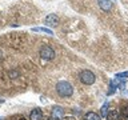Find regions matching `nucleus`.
<instances>
[{
	"mask_svg": "<svg viewBox=\"0 0 128 120\" xmlns=\"http://www.w3.org/2000/svg\"><path fill=\"white\" fill-rule=\"evenodd\" d=\"M56 92H58L62 98H70V96H72V94H74V87H72L68 82L62 80V82H59L56 84Z\"/></svg>",
	"mask_w": 128,
	"mask_h": 120,
	"instance_id": "f257e3e1",
	"label": "nucleus"
},
{
	"mask_svg": "<svg viewBox=\"0 0 128 120\" xmlns=\"http://www.w3.org/2000/svg\"><path fill=\"white\" fill-rule=\"evenodd\" d=\"M80 82H82L83 84H86V86H92L95 82H96V76L92 71L90 70H84L80 72Z\"/></svg>",
	"mask_w": 128,
	"mask_h": 120,
	"instance_id": "f03ea898",
	"label": "nucleus"
},
{
	"mask_svg": "<svg viewBox=\"0 0 128 120\" xmlns=\"http://www.w3.org/2000/svg\"><path fill=\"white\" fill-rule=\"evenodd\" d=\"M40 58L44 59V60H51L55 58V51L54 48L50 47V46H43L42 48H40Z\"/></svg>",
	"mask_w": 128,
	"mask_h": 120,
	"instance_id": "7ed1b4c3",
	"label": "nucleus"
},
{
	"mask_svg": "<svg viewBox=\"0 0 128 120\" xmlns=\"http://www.w3.org/2000/svg\"><path fill=\"white\" fill-rule=\"evenodd\" d=\"M52 118H54V120H63L64 119V110L59 106L54 107L52 108Z\"/></svg>",
	"mask_w": 128,
	"mask_h": 120,
	"instance_id": "20e7f679",
	"label": "nucleus"
},
{
	"mask_svg": "<svg viewBox=\"0 0 128 120\" xmlns=\"http://www.w3.org/2000/svg\"><path fill=\"white\" fill-rule=\"evenodd\" d=\"M44 22H46L47 26H50V27L54 26V27H55V26H58V24H59V18H58L55 14H50V15L46 18V20H44Z\"/></svg>",
	"mask_w": 128,
	"mask_h": 120,
	"instance_id": "39448f33",
	"label": "nucleus"
},
{
	"mask_svg": "<svg viewBox=\"0 0 128 120\" xmlns=\"http://www.w3.org/2000/svg\"><path fill=\"white\" fill-rule=\"evenodd\" d=\"M30 120H43V111L40 108H34L30 114Z\"/></svg>",
	"mask_w": 128,
	"mask_h": 120,
	"instance_id": "423d86ee",
	"label": "nucleus"
},
{
	"mask_svg": "<svg viewBox=\"0 0 128 120\" xmlns=\"http://www.w3.org/2000/svg\"><path fill=\"white\" fill-rule=\"evenodd\" d=\"M98 4L104 12H108L112 10V0H98Z\"/></svg>",
	"mask_w": 128,
	"mask_h": 120,
	"instance_id": "0eeeda50",
	"label": "nucleus"
},
{
	"mask_svg": "<svg viewBox=\"0 0 128 120\" xmlns=\"http://www.w3.org/2000/svg\"><path fill=\"white\" fill-rule=\"evenodd\" d=\"M120 120H128V104H124V106L120 108Z\"/></svg>",
	"mask_w": 128,
	"mask_h": 120,
	"instance_id": "6e6552de",
	"label": "nucleus"
},
{
	"mask_svg": "<svg viewBox=\"0 0 128 120\" xmlns=\"http://www.w3.org/2000/svg\"><path fill=\"white\" fill-rule=\"evenodd\" d=\"M107 120H120V114L116 110H111L107 115Z\"/></svg>",
	"mask_w": 128,
	"mask_h": 120,
	"instance_id": "1a4fd4ad",
	"label": "nucleus"
},
{
	"mask_svg": "<svg viewBox=\"0 0 128 120\" xmlns=\"http://www.w3.org/2000/svg\"><path fill=\"white\" fill-rule=\"evenodd\" d=\"M86 120H102V118L96 114V112H87L86 114Z\"/></svg>",
	"mask_w": 128,
	"mask_h": 120,
	"instance_id": "9d476101",
	"label": "nucleus"
},
{
	"mask_svg": "<svg viewBox=\"0 0 128 120\" xmlns=\"http://www.w3.org/2000/svg\"><path fill=\"white\" fill-rule=\"evenodd\" d=\"M32 31H34V32H43V34H47V35H52V34H54L50 28H46V27H36Z\"/></svg>",
	"mask_w": 128,
	"mask_h": 120,
	"instance_id": "9b49d317",
	"label": "nucleus"
},
{
	"mask_svg": "<svg viewBox=\"0 0 128 120\" xmlns=\"http://www.w3.org/2000/svg\"><path fill=\"white\" fill-rule=\"evenodd\" d=\"M108 103L107 104H104V106L102 107V116L103 118H107V115H108Z\"/></svg>",
	"mask_w": 128,
	"mask_h": 120,
	"instance_id": "f8f14e48",
	"label": "nucleus"
},
{
	"mask_svg": "<svg viewBox=\"0 0 128 120\" xmlns=\"http://www.w3.org/2000/svg\"><path fill=\"white\" fill-rule=\"evenodd\" d=\"M115 90H116V86H115V84L111 82V84H110V91L107 92V95H112V94L115 92Z\"/></svg>",
	"mask_w": 128,
	"mask_h": 120,
	"instance_id": "ddd939ff",
	"label": "nucleus"
},
{
	"mask_svg": "<svg viewBox=\"0 0 128 120\" xmlns=\"http://www.w3.org/2000/svg\"><path fill=\"white\" fill-rule=\"evenodd\" d=\"M116 78H119V79H128V71L127 72H122V74H118V75H116Z\"/></svg>",
	"mask_w": 128,
	"mask_h": 120,
	"instance_id": "4468645a",
	"label": "nucleus"
},
{
	"mask_svg": "<svg viewBox=\"0 0 128 120\" xmlns=\"http://www.w3.org/2000/svg\"><path fill=\"white\" fill-rule=\"evenodd\" d=\"M63 120H76L75 118H72V116H68V118H64Z\"/></svg>",
	"mask_w": 128,
	"mask_h": 120,
	"instance_id": "2eb2a0df",
	"label": "nucleus"
},
{
	"mask_svg": "<svg viewBox=\"0 0 128 120\" xmlns=\"http://www.w3.org/2000/svg\"><path fill=\"white\" fill-rule=\"evenodd\" d=\"M19 120H26V119H24V118H20V119H19Z\"/></svg>",
	"mask_w": 128,
	"mask_h": 120,
	"instance_id": "dca6fc26",
	"label": "nucleus"
}]
</instances>
